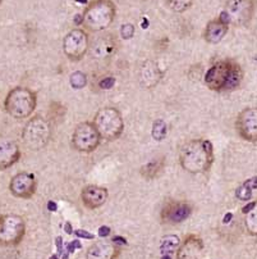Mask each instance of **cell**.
Returning a JSON list of instances; mask_svg holds the SVG:
<instances>
[{
  "mask_svg": "<svg viewBox=\"0 0 257 259\" xmlns=\"http://www.w3.org/2000/svg\"><path fill=\"white\" fill-rule=\"evenodd\" d=\"M168 135L167 122L162 118H158L153 121L152 130H151V136L155 141H163Z\"/></svg>",
  "mask_w": 257,
  "mask_h": 259,
  "instance_id": "cell-25",
  "label": "cell"
},
{
  "mask_svg": "<svg viewBox=\"0 0 257 259\" xmlns=\"http://www.w3.org/2000/svg\"><path fill=\"white\" fill-rule=\"evenodd\" d=\"M37 189L35 175L30 172H19L12 177L9 182V191L18 199H31Z\"/></svg>",
  "mask_w": 257,
  "mask_h": 259,
  "instance_id": "cell-12",
  "label": "cell"
},
{
  "mask_svg": "<svg viewBox=\"0 0 257 259\" xmlns=\"http://www.w3.org/2000/svg\"><path fill=\"white\" fill-rule=\"evenodd\" d=\"M163 77V71L153 61H146L140 69V83L146 89L158 85Z\"/></svg>",
  "mask_w": 257,
  "mask_h": 259,
  "instance_id": "cell-17",
  "label": "cell"
},
{
  "mask_svg": "<svg viewBox=\"0 0 257 259\" xmlns=\"http://www.w3.org/2000/svg\"><path fill=\"white\" fill-rule=\"evenodd\" d=\"M164 165H165L164 158L152 159L141 167V175H142L146 180L156 179V177H159L160 175L163 174Z\"/></svg>",
  "mask_w": 257,
  "mask_h": 259,
  "instance_id": "cell-21",
  "label": "cell"
},
{
  "mask_svg": "<svg viewBox=\"0 0 257 259\" xmlns=\"http://www.w3.org/2000/svg\"><path fill=\"white\" fill-rule=\"evenodd\" d=\"M49 259H58V254H54V255H52V256H50Z\"/></svg>",
  "mask_w": 257,
  "mask_h": 259,
  "instance_id": "cell-39",
  "label": "cell"
},
{
  "mask_svg": "<svg viewBox=\"0 0 257 259\" xmlns=\"http://www.w3.org/2000/svg\"><path fill=\"white\" fill-rule=\"evenodd\" d=\"M243 80V69L232 59L216 62L205 73V85L213 91H230L239 88Z\"/></svg>",
  "mask_w": 257,
  "mask_h": 259,
  "instance_id": "cell-2",
  "label": "cell"
},
{
  "mask_svg": "<svg viewBox=\"0 0 257 259\" xmlns=\"http://www.w3.org/2000/svg\"><path fill=\"white\" fill-rule=\"evenodd\" d=\"M101 136L92 122H81L76 126L72 135V146L80 153H92L101 143Z\"/></svg>",
  "mask_w": 257,
  "mask_h": 259,
  "instance_id": "cell-8",
  "label": "cell"
},
{
  "mask_svg": "<svg viewBox=\"0 0 257 259\" xmlns=\"http://www.w3.org/2000/svg\"><path fill=\"white\" fill-rule=\"evenodd\" d=\"M192 207L186 201H173L163 209V221L167 224H181L191 215Z\"/></svg>",
  "mask_w": 257,
  "mask_h": 259,
  "instance_id": "cell-15",
  "label": "cell"
},
{
  "mask_svg": "<svg viewBox=\"0 0 257 259\" xmlns=\"http://www.w3.org/2000/svg\"><path fill=\"white\" fill-rule=\"evenodd\" d=\"M69 83L73 89L76 90H80V89H83L86 85H87V76L83 72H73L69 77Z\"/></svg>",
  "mask_w": 257,
  "mask_h": 259,
  "instance_id": "cell-27",
  "label": "cell"
},
{
  "mask_svg": "<svg viewBox=\"0 0 257 259\" xmlns=\"http://www.w3.org/2000/svg\"><path fill=\"white\" fill-rule=\"evenodd\" d=\"M232 218H233L232 213H227V214L224 215V218H223V222H224V224H229L230 221H232Z\"/></svg>",
  "mask_w": 257,
  "mask_h": 259,
  "instance_id": "cell-37",
  "label": "cell"
},
{
  "mask_svg": "<svg viewBox=\"0 0 257 259\" xmlns=\"http://www.w3.org/2000/svg\"><path fill=\"white\" fill-rule=\"evenodd\" d=\"M108 196H109L108 189L97 185H87L81 191V200L88 209H97L102 207L107 203Z\"/></svg>",
  "mask_w": 257,
  "mask_h": 259,
  "instance_id": "cell-14",
  "label": "cell"
},
{
  "mask_svg": "<svg viewBox=\"0 0 257 259\" xmlns=\"http://www.w3.org/2000/svg\"><path fill=\"white\" fill-rule=\"evenodd\" d=\"M115 50H117V40L114 39V36L104 35L93 41L91 47V54L95 58L104 59L114 55Z\"/></svg>",
  "mask_w": 257,
  "mask_h": 259,
  "instance_id": "cell-18",
  "label": "cell"
},
{
  "mask_svg": "<svg viewBox=\"0 0 257 259\" xmlns=\"http://www.w3.org/2000/svg\"><path fill=\"white\" fill-rule=\"evenodd\" d=\"M114 85H115V78L112 77V76H108V77H104L98 81V88L102 89V90H110Z\"/></svg>",
  "mask_w": 257,
  "mask_h": 259,
  "instance_id": "cell-29",
  "label": "cell"
},
{
  "mask_svg": "<svg viewBox=\"0 0 257 259\" xmlns=\"http://www.w3.org/2000/svg\"><path fill=\"white\" fill-rule=\"evenodd\" d=\"M193 4V0H168V7L175 13H183L188 11Z\"/></svg>",
  "mask_w": 257,
  "mask_h": 259,
  "instance_id": "cell-26",
  "label": "cell"
},
{
  "mask_svg": "<svg viewBox=\"0 0 257 259\" xmlns=\"http://www.w3.org/2000/svg\"><path fill=\"white\" fill-rule=\"evenodd\" d=\"M2 2H3V0H0V4H2Z\"/></svg>",
  "mask_w": 257,
  "mask_h": 259,
  "instance_id": "cell-40",
  "label": "cell"
},
{
  "mask_svg": "<svg viewBox=\"0 0 257 259\" xmlns=\"http://www.w3.org/2000/svg\"><path fill=\"white\" fill-rule=\"evenodd\" d=\"M47 209H49L50 212H57V210H58L57 203H55V201H53V200H50L49 203H47Z\"/></svg>",
  "mask_w": 257,
  "mask_h": 259,
  "instance_id": "cell-35",
  "label": "cell"
},
{
  "mask_svg": "<svg viewBox=\"0 0 257 259\" xmlns=\"http://www.w3.org/2000/svg\"><path fill=\"white\" fill-rule=\"evenodd\" d=\"M244 217V226L251 235L257 236V201H252V207Z\"/></svg>",
  "mask_w": 257,
  "mask_h": 259,
  "instance_id": "cell-24",
  "label": "cell"
},
{
  "mask_svg": "<svg viewBox=\"0 0 257 259\" xmlns=\"http://www.w3.org/2000/svg\"><path fill=\"white\" fill-rule=\"evenodd\" d=\"M64 231L68 235L73 234V227H72V225L69 224V222H66V225H64Z\"/></svg>",
  "mask_w": 257,
  "mask_h": 259,
  "instance_id": "cell-36",
  "label": "cell"
},
{
  "mask_svg": "<svg viewBox=\"0 0 257 259\" xmlns=\"http://www.w3.org/2000/svg\"><path fill=\"white\" fill-rule=\"evenodd\" d=\"M143 2H145V0H143Z\"/></svg>",
  "mask_w": 257,
  "mask_h": 259,
  "instance_id": "cell-41",
  "label": "cell"
},
{
  "mask_svg": "<svg viewBox=\"0 0 257 259\" xmlns=\"http://www.w3.org/2000/svg\"><path fill=\"white\" fill-rule=\"evenodd\" d=\"M21 158L19 146L13 139L0 135V171L13 167Z\"/></svg>",
  "mask_w": 257,
  "mask_h": 259,
  "instance_id": "cell-13",
  "label": "cell"
},
{
  "mask_svg": "<svg viewBox=\"0 0 257 259\" xmlns=\"http://www.w3.org/2000/svg\"><path fill=\"white\" fill-rule=\"evenodd\" d=\"M25 232L26 225L21 215L6 214L0 217V245H18L22 241Z\"/></svg>",
  "mask_w": 257,
  "mask_h": 259,
  "instance_id": "cell-9",
  "label": "cell"
},
{
  "mask_svg": "<svg viewBox=\"0 0 257 259\" xmlns=\"http://www.w3.org/2000/svg\"><path fill=\"white\" fill-rule=\"evenodd\" d=\"M229 26L225 25L224 22L218 18V20H213L206 25L205 31H203V39L209 42V44H218L222 41L228 33Z\"/></svg>",
  "mask_w": 257,
  "mask_h": 259,
  "instance_id": "cell-20",
  "label": "cell"
},
{
  "mask_svg": "<svg viewBox=\"0 0 257 259\" xmlns=\"http://www.w3.org/2000/svg\"><path fill=\"white\" fill-rule=\"evenodd\" d=\"M162 259H173L172 255H169V254H164V255L162 256Z\"/></svg>",
  "mask_w": 257,
  "mask_h": 259,
  "instance_id": "cell-38",
  "label": "cell"
},
{
  "mask_svg": "<svg viewBox=\"0 0 257 259\" xmlns=\"http://www.w3.org/2000/svg\"><path fill=\"white\" fill-rule=\"evenodd\" d=\"M76 249H82V244L80 243V240H73L67 245V253L73 254Z\"/></svg>",
  "mask_w": 257,
  "mask_h": 259,
  "instance_id": "cell-30",
  "label": "cell"
},
{
  "mask_svg": "<svg viewBox=\"0 0 257 259\" xmlns=\"http://www.w3.org/2000/svg\"><path fill=\"white\" fill-rule=\"evenodd\" d=\"M37 105V97L35 91L27 88L12 89L4 102L7 113L16 119H25L31 117Z\"/></svg>",
  "mask_w": 257,
  "mask_h": 259,
  "instance_id": "cell-4",
  "label": "cell"
},
{
  "mask_svg": "<svg viewBox=\"0 0 257 259\" xmlns=\"http://www.w3.org/2000/svg\"><path fill=\"white\" fill-rule=\"evenodd\" d=\"M55 245L58 249V255H62V253H63V239H62V236H58L55 239Z\"/></svg>",
  "mask_w": 257,
  "mask_h": 259,
  "instance_id": "cell-32",
  "label": "cell"
},
{
  "mask_svg": "<svg viewBox=\"0 0 257 259\" xmlns=\"http://www.w3.org/2000/svg\"><path fill=\"white\" fill-rule=\"evenodd\" d=\"M73 234H76V236L81 237V239H86V240L93 239V235L91 234V232L86 231V230H77V231H74Z\"/></svg>",
  "mask_w": 257,
  "mask_h": 259,
  "instance_id": "cell-31",
  "label": "cell"
},
{
  "mask_svg": "<svg viewBox=\"0 0 257 259\" xmlns=\"http://www.w3.org/2000/svg\"><path fill=\"white\" fill-rule=\"evenodd\" d=\"M181 239L177 236V235H165L164 237L160 241V253L164 255V254H172L177 253V250L181 246Z\"/></svg>",
  "mask_w": 257,
  "mask_h": 259,
  "instance_id": "cell-23",
  "label": "cell"
},
{
  "mask_svg": "<svg viewBox=\"0 0 257 259\" xmlns=\"http://www.w3.org/2000/svg\"><path fill=\"white\" fill-rule=\"evenodd\" d=\"M254 189H257V177H252V179H248L247 181H244L235 190V196H237V199H239L242 201H248L252 199Z\"/></svg>",
  "mask_w": 257,
  "mask_h": 259,
  "instance_id": "cell-22",
  "label": "cell"
},
{
  "mask_svg": "<svg viewBox=\"0 0 257 259\" xmlns=\"http://www.w3.org/2000/svg\"><path fill=\"white\" fill-rule=\"evenodd\" d=\"M214 159V146L210 140L193 139L183 144L179 150L181 167L192 175L208 172L213 165Z\"/></svg>",
  "mask_w": 257,
  "mask_h": 259,
  "instance_id": "cell-1",
  "label": "cell"
},
{
  "mask_svg": "<svg viewBox=\"0 0 257 259\" xmlns=\"http://www.w3.org/2000/svg\"><path fill=\"white\" fill-rule=\"evenodd\" d=\"M119 255V248L112 241L95 243L87 249L86 259H115Z\"/></svg>",
  "mask_w": 257,
  "mask_h": 259,
  "instance_id": "cell-19",
  "label": "cell"
},
{
  "mask_svg": "<svg viewBox=\"0 0 257 259\" xmlns=\"http://www.w3.org/2000/svg\"><path fill=\"white\" fill-rule=\"evenodd\" d=\"M235 128L239 136L248 143H257V108L243 109L235 119Z\"/></svg>",
  "mask_w": 257,
  "mask_h": 259,
  "instance_id": "cell-11",
  "label": "cell"
},
{
  "mask_svg": "<svg viewBox=\"0 0 257 259\" xmlns=\"http://www.w3.org/2000/svg\"><path fill=\"white\" fill-rule=\"evenodd\" d=\"M117 14V7L113 0H92L87 4L82 14L83 27L92 32H100L113 25Z\"/></svg>",
  "mask_w": 257,
  "mask_h": 259,
  "instance_id": "cell-3",
  "label": "cell"
},
{
  "mask_svg": "<svg viewBox=\"0 0 257 259\" xmlns=\"http://www.w3.org/2000/svg\"><path fill=\"white\" fill-rule=\"evenodd\" d=\"M92 123L95 124L97 133L101 139L114 141L121 138L124 130V119L122 113L114 107H105L97 110L93 117Z\"/></svg>",
  "mask_w": 257,
  "mask_h": 259,
  "instance_id": "cell-5",
  "label": "cell"
},
{
  "mask_svg": "<svg viewBox=\"0 0 257 259\" xmlns=\"http://www.w3.org/2000/svg\"><path fill=\"white\" fill-rule=\"evenodd\" d=\"M134 35V26L131 23H126L121 27V36L124 40L132 39Z\"/></svg>",
  "mask_w": 257,
  "mask_h": 259,
  "instance_id": "cell-28",
  "label": "cell"
},
{
  "mask_svg": "<svg viewBox=\"0 0 257 259\" xmlns=\"http://www.w3.org/2000/svg\"><path fill=\"white\" fill-rule=\"evenodd\" d=\"M203 248L205 246L202 240L198 236L191 235L184 240V243L181 244L177 250V259H200Z\"/></svg>",
  "mask_w": 257,
  "mask_h": 259,
  "instance_id": "cell-16",
  "label": "cell"
},
{
  "mask_svg": "<svg viewBox=\"0 0 257 259\" xmlns=\"http://www.w3.org/2000/svg\"><path fill=\"white\" fill-rule=\"evenodd\" d=\"M256 12V0H228L219 20L228 26L241 27L251 22Z\"/></svg>",
  "mask_w": 257,
  "mask_h": 259,
  "instance_id": "cell-6",
  "label": "cell"
},
{
  "mask_svg": "<svg viewBox=\"0 0 257 259\" xmlns=\"http://www.w3.org/2000/svg\"><path fill=\"white\" fill-rule=\"evenodd\" d=\"M110 232H112L110 227L101 226V227H100V229H98V236H100V237H107V236H109Z\"/></svg>",
  "mask_w": 257,
  "mask_h": 259,
  "instance_id": "cell-33",
  "label": "cell"
},
{
  "mask_svg": "<svg viewBox=\"0 0 257 259\" xmlns=\"http://www.w3.org/2000/svg\"><path fill=\"white\" fill-rule=\"evenodd\" d=\"M52 139L50 123L41 116H35L26 123L22 131V140L31 150H40L49 144Z\"/></svg>",
  "mask_w": 257,
  "mask_h": 259,
  "instance_id": "cell-7",
  "label": "cell"
},
{
  "mask_svg": "<svg viewBox=\"0 0 257 259\" xmlns=\"http://www.w3.org/2000/svg\"><path fill=\"white\" fill-rule=\"evenodd\" d=\"M90 49V39L85 30L73 28L63 39V52L71 61L78 62L83 59Z\"/></svg>",
  "mask_w": 257,
  "mask_h": 259,
  "instance_id": "cell-10",
  "label": "cell"
},
{
  "mask_svg": "<svg viewBox=\"0 0 257 259\" xmlns=\"http://www.w3.org/2000/svg\"><path fill=\"white\" fill-rule=\"evenodd\" d=\"M112 243L119 244V245H128L127 240L124 239V237H122V236H114V237H113V240H112Z\"/></svg>",
  "mask_w": 257,
  "mask_h": 259,
  "instance_id": "cell-34",
  "label": "cell"
}]
</instances>
